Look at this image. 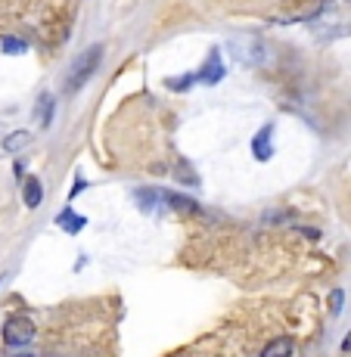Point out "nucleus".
Listing matches in <instances>:
<instances>
[{
	"instance_id": "f257e3e1",
	"label": "nucleus",
	"mask_w": 351,
	"mask_h": 357,
	"mask_svg": "<svg viewBox=\"0 0 351 357\" xmlns=\"http://www.w3.org/2000/svg\"><path fill=\"white\" fill-rule=\"evenodd\" d=\"M100 59H103V47H91V50L81 53V56L75 59V66H72V72H68V78H66V91H68V93H78L81 87L91 81V75L96 72Z\"/></svg>"
},
{
	"instance_id": "f03ea898",
	"label": "nucleus",
	"mask_w": 351,
	"mask_h": 357,
	"mask_svg": "<svg viewBox=\"0 0 351 357\" xmlns=\"http://www.w3.org/2000/svg\"><path fill=\"white\" fill-rule=\"evenodd\" d=\"M230 53L243 66H261L267 59V47L261 38H237L230 40Z\"/></svg>"
},
{
	"instance_id": "7ed1b4c3",
	"label": "nucleus",
	"mask_w": 351,
	"mask_h": 357,
	"mask_svg": "<svg viewBox=\"0 0 351 357\" xmlns=\"http://www.w3.org/2000/svg\"><path fill=\"white\" fill-rule=\"evenodd\" d=\"M34 339V324L31 317H25V314H13V317H6L3 324V342L10 348H19V345H29Z\"/></svg>"
},
{
	"instance_id": "20e7f679",
	"label": "nucleus",
	"mask_w": 351,
	"mask_h": 357,
	"mask_svg": "<svg viewBox=\"0 0 351 357\" xmlns=\"http://www.w3.org/2000/svg\"><path fill=\"white\" fill-rule=\"evenodd\" d=\"M162 205L171 208L174 215H184V218H193L199 215V202L190 196H181V193H162Z\"/></svg>"
},
{
	"instance_id": "39448f33",
	"label": "nucleus",
	"mask_w": 351,
	"mask_h": 357,
	"mask_svg": "<svg viewBox=\"0 0 351 357\" xmlns=\"http://www.w3.org/2000/svg\"><path fill=\"white\" fill-rule=\"evenodd\" d=\"M221 75H224L221 53H218V50H211V53H209V63H205V68L196 75V78L202 81V84H218V81H221Z\"/></svg>"
},
{
	"instance_id": "423d86ee",
	"label": "nucleus",
	"mask_w": 351,
	"mask_h": 357,
	"mask_svg": "<svg viewBox=\"0 0 351 357\" xmlns=\"http://www.w3.org/2000/svg\"><path fill=\"white\" fill-rule=\"evenodd\" d=\"M271 134H274V128L271 125H264L255 134V140H252V153H255V159L261 162H267L274 155V149H271Z\"/></svg>"
},
{
	"instance_id": "0eeeda50",
	"label": "nucleus",
	"mask_w": 351,
	"mask_h": 357,
	"mask_svg": "<svg viewBox=\"0 0 351 357\" xmlns=\"http://www.w3.org/2000/svg\"><path fill=\"white\" fill-rule=\"evenodd\" d=\"M22 199H25V205H29V208H38V205H40L44 193H40V181H38V177H25V183H22Z\"/></svg>"
},
{
	"instance_id": "6e6552de",
	"label": "nucleus",
	"mask_w": 351,
	"mask_h": 357,
	"mask_svg": "<svg viewBox=\"0 0 351 357\" xmlns=\"http://www.w3.org/2000/svg\"><path fill=\"white\" fill-rule=\"evenodd\" d=\"M292 339H286V335H280V339H274L271 345H264V351L261 357H292Z\"/></svg>"
},
{
	"instance_id": "1a4fd4ad",
	"label": "nucleus",
	"mask_w": 351,
	"mask_h": 357,
	"mask_svg": "<svg viewBox=\"0 0 351 357\" xmlns=\"http://www.w3.org/2000/svg\"><path fill=\"white\" fill-rule=\"evenodd\" d=\"M29 140H31L29 130H13V134L3 140V149H6V153H19V149L29 146Z\"/></svg>"
},
{
	"instance_id": "9d476101",
	"label": "nucleus",
	"mask_w": 351,
	"mask_h": 357,
	"mask_svg": "<svg viewBox=\"0 0 351 357\" xmlns=\"http://www.w3.org/2000/svg\"><path fill=\"white\" fill-rule=\"evenodd\" d=\"M137 202H140L143 211H156L162 202V193L159 190H137Z\"/></svg>"
},
{
	"instance_id": "9b49d317",
	"label": "nucleus",
	"mask_w": 351,
	"mask_h": 357,
	"mask_svg": "<svg viewBox=\"0 0 351 357\" xmlns=\"http://www.w3.org/2000/svg\"><path fill=\"white\" fill-rule=\"evenodd\" d=\"M57 224H59V227H63L66 233H78V230H84V218H72V211H63Z\"/></svg>"
},
{
	"instance_id": "f8f14e48",
	"label": "nucleus",
	"mask_w": 351,
	"mask_h": 357,
	"mask_svg": "<svg viewBox=\"0 0 351 357\" xmlns=\"http://www.w3.org/2000/svg\"><path fill=\"white\" fill-rule=\"evenodd\" d=\"M50 119H53V100L44 93V97L38 100V121L47 128V125H50Z\"/></svg>"
},
{
	"instance_id": "ddd939ff",
	"label": "nucleus",
	"mask_w": 351,
	"mask_h": 357,
	"mask_svg": "<svg viewBox=\"0 0 351 357\" xmlns=\"http://www.w3.org/2000/svg\"><path fill=\"white\" fill-rule=\"evenodd\" d=\"M25 40H19V38H3V53H25Z\"/></svg>"
},
{
	"instance_id": "4468645a",
	"label": "nucleus",
	"mask_w": 351,
	"mask_h": 357,
	"mask_svg": "<svg viewBox=\"0 0 351 357\" xmlns=\"http://www.w3.org/2000/svg\"><path fill=\"white\" fill-rule=\"evenodd\" d=\"M193 81H196V75H184V78H168L165 84H168L171 91H184V87H190Z\"/></svg>"
},
{
	"instance_id": "2eb2a0df",
	"label": "nucleus",
	"mask_w": 351,
	"mask_h": 357,
	"mask_svg": "<svg viewBox=\"0 0 351 357\" xmlns=\"http://www.w3.org/2000/svg\"><path fill=\"white\" fill-rule=\"evenodd\" d=\"M339 307H342V289H336V292H333V298H329V311L339 314Z\"/></svg>"
},
{
	"instance_id": "dca6fc26",
	"label": "nucleus",
	"mask_w": 351,
	"mask_h": 357,
	"mask_svg": "<svg viewBox=\"0 0 351 357\" xmlns=\"http://www.w3.org/2000/svg\"><path fill=\"white\" fill-rule=\"evenodd\" d=\"M342 348H345V351H351V333L345 335V342H342Z\"/></svg>"
},
{
	"instance_id": "f3484780",
	"label": "nucleus",
	"mask_w": 351,
	"mask_h": 357,
	"mask_svg": "<svg viewBox=\"0 0 351 357\" xmlns=\"http://www.w3.org/2000/svg\"><path fill=\"white\" fill-rule=\"evenodd\" d=\"M16 357H31V354H16Z\"/></svg>"
}]
</instances>
